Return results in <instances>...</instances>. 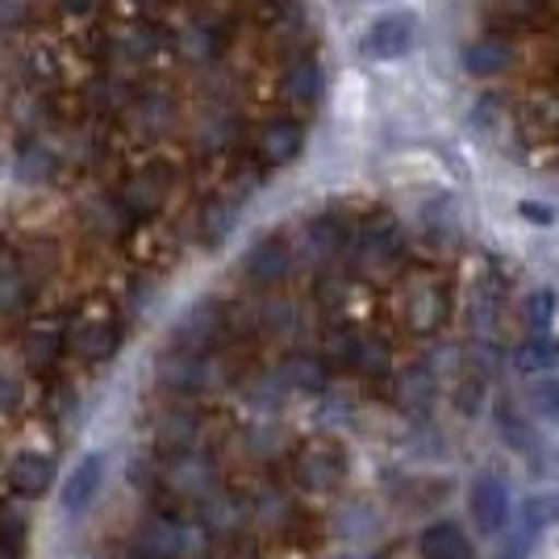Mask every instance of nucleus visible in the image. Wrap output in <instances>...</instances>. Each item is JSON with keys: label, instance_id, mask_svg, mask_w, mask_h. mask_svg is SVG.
Masks as SVG:
<instances>
[{"label": "nucleus", "instance_id": "f257e3e1", "mask_svg": "<svg viewBox=\"0 0 559 559\" xmlns=\"http://www.w3.org/2000/svg\"><path fill=\"white\" fill-rule=\"evenodd\" d=\"M467 68L497 139L559 167V0H485Z\"/></svg>", "mask_w": 559, "mask_h": 559}, {"label": "nucleus", "instance_id": "f03ea898", "mask_svg": "<svg viewBox=\"0 0 559 559\" xmlns=\"http://www.w3.org/2000/svg\"><path fill=\"white\" fill-rule=\"evenodd\" d=\"M180 180H185V164L164 155V151H155V155H146L142 164L130 167V171L117 180L114 192H117V201L134 213L139 222H151V217H159V213L171 205Z\"/></svg>", "mask_w": 559, "mask_h": 559}, {"label": "nucleus", "instance_id": "7ed1b4c3", "mask_svg": "<svg viewBox=\"0 0 559 559\" xmlns=\"http://www.w3.org/2000/svg\"><path fill=\"white\" fill-rule=\"evenodd\" d=\"M117 126L134 142H142V146H167V142L180 139V130H185V100H180L176 88L151 80V84L139 88L134 105L121 114Z\"/></svg>", "mask_w": 559, "mask_h": 559}, {"label": "nucleus", "instance_id": "20e7f679", "mask_svg": "<svg viewBox=\"0 0 559 559\" xmlns=\"http://www.w3.org/2000/svg\"><path fill=\"white\" fill-rule=\"evenodd\" d=\"M242 280L255 288V293H276L284 288L293 272H297V247H293V234H263L255 247L242 259Z\"/></svg>", "mask_w": 559, "mask_h": 559}, {"label": "nucleus", "instance_id": "39448f33", "mask_svg": "<svg viewBox=\"0 0 559 559\" xmlns=\"http://www.w3.org/2000/svg\"><path fill=\"white\" fill-rule=\"evenodd\" d=\"M139 226L142 222L117 201L114 188H100V192H93V197L80 205V230L88 234V238H96V242H105V247L126 242Z\"/></svg>", "mask_w": 559, "mask_h": 559}, {"label": "nucleus", "instance_id": "423d86ee", "mask_svg": "<svg viewBox=\"0 0 559 559\" xmlns=\"http://www.w3.org/2000/svg\"><path fill=\"white\" fill-rule=\"evenodd\" d=\"M109 43H114V63L130 71H142L151 63H159V55H167V25L159 22H130L109 29Z\"/></svg>", "mask_w": 559, "mask_h": 559}, {"label": "nucleus", "instance_id": "0eeeda50", "mask_svg": "<svg viewBox=\"0 0 559 559\" xmlns=\"http://www.w3.org/2000/svg\"><path fill=\"white\" fill-rule=\"evenodd\" d=\"M301 146H305V117H293V114L267 117L255 134V159L267 171H280V167H288L301 155Z\"/></svg>", "mask_w": 559, "mask_h": 559}, {"label": "nucleus", "instance_id": "6e6552de", "mask_svg": "<svg viewBox=\"0 0 559 559\" xmlns=\"http://www.w3.org/2000/svg\"><path fill=\"white\" fill-rule=\"evenodd\" d=\"M68 167V151L50 134H25L17 142V155H13V171L22 185H50L59 180V171Z\"/></svg>", "mask_w": 559, "mask_h": 559}, {"label": "nucleus", "instance_id": "1a4fd4ad", "mask_svg": "<svg viewBox=\"0 0 559 559\" xmlns=\"http://www.w3.org/2000/svg\"><path fill=\"white\" fill-rule=\"evenodd\" d=\"M293 480H297L301 489H313V492L338 489V485L347 480V455L334 443H309L301 455L293 460Z\"/></svg>", "mask_w": 559, "mask_h": 559}, {"label": "nucleus", "instance_id": "9d476101", "mask_svg": "<svg viewBox=\"0 0 559 559\" xmlns=\"http://www.w3.org/2000/svg\"><path fill=\"white\" fill-rule=\"evenodd\" d=\"M68 347L80 364L96 368V364H105V359H114L117 355V347H121V326H117L114 318H105V313L84 318V322H75V326H71Z\"/></svg>", "mask_w": 559, "mask_h": 559}, {"label": "nucleus", "instance_id": "9b49d317", "mask_svg": "<svg viewBox=\"0 0 559 559\" xmlns=\"http://www.w3.org/2000/svg\"><path fill=\"white\" fill-rule=\"evenodd\" d=\"M38 280L25 272V263L17 259V251H0V318L13 322L25 318L29 305L38 301Z\"/></svg>", "mask_w": 559, "mask_h": 559}, {"label": "nucleus", "instance_id": "f8f14e48", "mask_svg": "<svg viewBox=\"0 0 559 559\" xmlns=\"http://www.w3.org/2000/svg\"><path fill=\"white\" fill-rule=\"evenodd\" d=\"M467 510H472V522H476L485 535H497V531H506V522H510V489H506L497 476H480L472 497H467Z\"/></svg>", "mask_w": 559, "mask_h": 559}, {"label": "nucleus", "instance_id": "ddd939ff", "mask_svg": "<svg viewBox=\"0 0 559 559\" xmlns=\"http://www.w3.org/2000/svg\"><path fill=\"white\" fill-rule=\"evenodd\" d=\"M105 489V455L100 451H88L75 472L68 476V485H63V513H84L88 506L96 501V492Z\"/></svg>", "mask_w": 559, "mask_h": 559}, {"label": "nucleus", "instance_id": "4468645a", "mask_svg": "<svg viewBox=\"0 0 559 559\" xmlns=\"http://www.w3.org/2000/svg\"><path fill=\"white\" fill-rule=\"evenodd\" d=\"M68 334L71 330L63 322H43V326H34L25 334L22 343V355H25V368L34 376H47L55 364H59V355L68 350Z\"/></svg>", "mask_w": 559, "mask_h": 559}, {"label": "nucleus", "instance_id": "2eb2a0df", "mask_svg": "<svg viewBox=\"0 0 559 559\" xmlns=\"http://www.w3.org/2000/svg\"><path fill=\"white\" fill-rule=\"evenodd\" d=\"M50 485H55V460L43 455V451H22L9 464V489L17 492V497H25V501L43 497Z\"/></svg>", "mask_w": 559, "mask_h": 559}, {"label": "nucleus", "instance_id": "dca6fc26", "mask_svg": "<svg viewBox=\"0 0 559 559\" xmlns=\"http://www.w3.org/2000/svg\"><path fill=\"white\" fill-rule=\"evenodd\" d=\"M421 559H472V543L455 522H430L418 535Z\"/></svg>", "mask_w": 559, "mask_h": 559}, {"label": "nucleus", "instance_id": "f3484780", "mask_svg": "<svg viewBox=\"0 0 559 559\" xmlns=\"http://www.w3.org/2000/svg\"><path fill=\"white\" fill-rule=\"evenodd\" d=\"M43 22V0H0V34H22Z\"/></svg>", "mask_w": 559, "mask_h": 559}, {"label": "nucleus", "instance_id": "a211bd4d", "mask_svg": "<svg viewBox=\"0 0 559 559\" xmlns=\"http://www.w3.org/2000/svg\"><path fill=\"white\" fill-rule=\"evenodd\" d=\"M25 518L13 510H0V559H22L25 551Z\"/></svg>", "mask_w": 559, "mask_h": 559}, {"label": "nucleus", "instance_id": "6ab92c4d", "mask_svg": "<svg viewBox=\"0 0 559 559\" xmlns=\"http://www.w3.org/2000/svg\"><path fill=\"white\" fill-rule=\"evenodd\" d=\"M47 4L59 17H68V22H96L109 0H47Z\"/></svg>", "mask_w": 559, "mask_h": 559}, {"label": "nucleus", "instance_id": "aec40b11", "mask_svg": "<svg viewBox=\"0 0 559 559\" xmlns=\"http://www.w3.org/2000/svg\"><path fill=\"white\" fill-rule=\"evenodd\" d=\"M134 13H139L142 22H159L164 13H171L176 9V0H126Z\"/></svg>", "mask_w": 559, "mask_h": 559}, {"label": "nucleus", "instance_id": "412c9836", "mask_svg": "<svg viewBox=\"0 0 559 559\" xmlns=\"http://www.w3.org/2000/svg\"><path fill=\"white\" fill-rule=\"evenodd\" d=\"M17 401V389H13V380L9 376H0V409H9Z\"/></svg>", "mask_w": 559, "mask_h": 559}]
</instances>
